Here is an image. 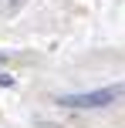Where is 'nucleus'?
I'll return each instance as SVG.
<instances>
[{
	"mask_svg": "<svg viewBox=\"0 0 125 128\" xmlns=\"http://www.w3.org/2000/svg\"><path fill=\"white\" fill-rule=\"evenodd\" d=\"M122 94H125V88H122V84H115V88H98V91L61 94L58 104H64V108H108V104H115Z\"/></svg>",
	"mask_w": 125,
	"mask_h": 128,
	"instance_id": "nucleus-1",
	"label": "nucleus"
},
{
	"mask_svg": "<svg viewBox=\"0 0 125 128\" xmlns=\"http://www.w3.org/2000/svg\"><path fill=\"white\" fill-rule=\"evenodd\" d=\"M0 84H4V88H10V84H14V78H10V74H0Z\"/></svg>",
	"mask_w": 125,
	"mask_h": 128,
	"instance_id": "nucleus-2",
	"label": "nucleus"
},
{
	"mask_svg": "<svg viewBox=\"0 0 125 128\" xmlns=\"http://www.w3.org/2000/svg\"><path fill=\"white\" fill-rule=\"evenodd\" d=\"M0 61H7V54H4V51H0Z\"/></svg>",
	"mask_w": 125,
	"mask_h": 128,
	"instance_id": "nucleus-3",
	"label": "nucleus"
}]
</instances>
